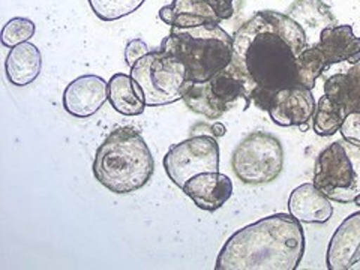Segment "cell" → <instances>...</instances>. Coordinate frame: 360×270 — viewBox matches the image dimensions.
Returning a JSON list of instances; mask_svg holds the SVG:
<instances>
[{
  "mask_svg": "<svg viewBox=\"0 0 360 270\" xmlns=\"http://www.w3.org/2000/svg\"><path fill=\"white\" fill-rule=\"evenodd\" d=\"M308 37L295 20L276 11H258L233 35V62L255 84L251 103L263 111L284 89L300 84L297 58Z\"/></svg>",
  "mask_w": 360,
  "mask_h": 270,
  "instance_id": "6da1fadb",
  "label": "cell"
},
{
  "mask_svg": "<svg viewBox=\"0 0 360 270\" xmlns=\"http://www.w3.org/2000/svg\"><path fill=\"white\" fill-rule=\"evenodd\" d=\"M305 246L302 222L276 213L236 231L221 248L215 270H296Z\"/></svg>",
  "mask_w": 360,
  "mask_h": 270,
  "instance_id": "7a4b0ae2",
  "label": "cell"
},
{
  "mask_svg": "<svg viewBox=\"0 0 360 270\" xmlns=\"http://www.w3.org/2000/svg\"><path fill=\"white\" fill-rule=\"evenodd\" d=\"M94 176L119 195L137 193L149 184L155 161L143 135L129 127L111 131L101 143L94 160Z\"/></svg>",
  "mask_w": 360,
  "mask_h": 270,
  "instance_id": "3957f363",
  "label": "cell"
},
{
  "mask_svg": "<svg viewBox=\"0 0 360 270\" xmlns=\"http://www.w3.org/2000/svg\"><path fill=\"white\" fill-rule=\"evenodd\" d=\"M162 51L182 62L188 82L205 83L233 60V37L217 22L197 27H172Z\"/></svg>",
  "mask_w": 360,
  "mask_h": 270,
  "instance_id": "277c9868",
  "label": "cell"
},
{
  "mask_svg": "<svg viewBox=\"0 0 360 270\" xmlns=\"http://www.w3.org/2000/svg\"><path fill=\"white\" fill-rule=\"evenodd\" d=\"M255 84L242 68L231 63L205 83L186 82L182 89V101L189 110L210 120H218L239 101H245L248 110Z\"/></svg>",
  "mask_w": 360,
  "mask_h": 270,
  "instance_id": "5b68a950",
  "label": "cell"
},
{
  "mask_svg": "<svg viewBox=\"0 0 360 270\" xmlns=\"http://www.w3.org/2000/svg\"><path fill=\"white\" fill-rule=\"evenodd\" d=\"M312 184L330 201L350 205L360 195V146L336 140L320 152Z\"/></svg>",
  "mask_w": 360,
  "mask_h": 270,
  "instance_id": "8992f818",
  "label": "cell"
},
{
  "mask_svg": "<svg viewBox=\"0 0 360 270\" xmlns=\"http://www.w3.org/2000/svg\"><path fill=\"white\" fill-rule=\"evenodd\" d=\"M360 62V38L354 37L353 27L348 25H335L326 27L319 42H315L300 53L297 58L300 84L308 89L315 87V82L335 63Z\"/></svg>",
  "mask_w": 360,
  "mask_h": 270,
  "instance_id": "52a82bcc",
  "label": "cell"
},
{
  "mask_svg": "<svg viewBox=\"0 0 360 270\" xmlns=\"http://www.w3.org/2000/svg\"><path fill=\"white\" fill-rule=\"evenodd\" d=\"M231 168L245 185H267L283 173L284 148L274 134L255 131L236 146Z\"/></svg>",
  "mask_w": 360,
  "mask_h": 270,
  "instance_id": "ba28073f",
  "label": "cell"
},
{
  "mask_svg": "<svg viewBox=\"0 0 360 270\" xmlns=\"http://www.w3.org/2000/svg\"><path fill=\"white\" fill-rule=\"evenodd\" d=\"M131 77L139 83L148 107H162L182 99L188 82L182 62L165 51L153 50L131 68Z\"/></svg>",
  "mask_w": 360,
  "mask_h": 270,
  "instance_id": "9c48e42d",
  "label": "cell"
},
{
  "mask_svg": "<svg viewBox=\"0 0 360 270\" xmlns=\"http://www.w3.org/2000/svg\"><path fill=\"white\" fill-rule=\"evenodd\" d=\"M164 168L168 179L182 189L197 174L219 172V144L215 137L194 135L168 149Z\"/></svg>",
  "mask_w": 360,
  "mask_h": 270,
  "instance_id": "30bf717a",
  "label": "cell"
},
{
  "mask_svg": "<svg viewBox=\"0 0 360 270\" xmlns=\"http://www.w3.org/2000/svg\"><path fill=\"white\" fill-rule=\"evenodd\" d=\"M315 110H317V104H315L312 90L303 84H297L281 90L267 112L275 125L284 128L297 127L300 131H307Z\"/></svg>",
  "mask_w": 360,
  "mask_h": 270,
  "instance_id": "8fae6325",
  "label": "cell"
},
{
  "mask_svg": "<svg viewBox=\"0 0 360 270\" xmlns=\"http://www.w3.org/2000/svg\"><path fill=\"white\" fill-rule=\"evenodd\" d=\"M108 99V83L99 75H82L66 86L63 108L74 117L87 119L103 108Z\"/></svg>",
  "mask_w": 360,
  "mask_h": 270,
  "instance_id": "7c38bea8",
  "label": "cell"
},
{
  "mask_svg": "<svg viewBox=\"0 0 360 270\" xmlns=\"http://www.w3.org/2000/svg\"><path fill=\"white\" fill-rule=\"evenodd\" d=\"M326 264L329 270H360V212L345 218L333 233Z\"/></svg>",
  "mask_w": 360,
  "mask_h": 270,
  "instance_id": "4fadbf2b",
  "label": "cell"
},
{
  "mask_svg": "<svg viewBox=\"0 0 360 270\" xmlns=\"http://www.w3.org/2000/svg\"><path fill=\"white\" fill-rule=\"evenodd\" d=\"M233 182L227 174L219 172L201 173L189 179L182 191L194 205L206 212L221 209L233 195Z\"/></svg>",
  "mask_w": 360,
  "mask_h": 270,
  "instance_id": "5bb4252c",
  "label": "cell"
},
{
  "mask_svg": "<svg viewBox=\"0 0 360 270\" xmlns=\"http://www.w3.org/2000/svg\"><path fill=\"white\" fill-rule=\"evenodd\" d=\"M324 98L342 120L360 112V62L347 72L335 74L324 83Z\"/></svg>",
  "mask_w": 360,
  "mask_h": 270,
  "instance_id": "9a60e30c",
  "label": "cell"
},
{
  "mask_svg": "<svg viewBox=\"0 0 360 270\" xmlns=\"http://www.w3.org/2000/svg\"><path fill=\"white\" fill-rule=\"evenodd\" d=\"M287 206L290 215L303 224H326L333 217L330 200L314 184H303L292 189Z\"/></svg>",
  "mask_w": 360,
  "mask_h": 270,
  "instance_id": "2e32d148",
  "label": "cell"
},
{
  "mask_svg": "<svg viewBox=\"0 0 360 270\" xmlns=\"http://www.w3.org/2000/svg\"><path fill=\"white\" fill-rule=\"evenodd\" d=\"M42 70V54L35 44L22 42L11 49L5 60V72L8 82L25 87L39 77Z\"/></svg>",
  "mask_w": 360,
  "mask_h": 270,
  "instance_id": "e0dca14e",
  "label": "cell"
},
{
  "mask_svg": "<svg viewBox=\"0 0 360 270\" xmlns=\"http://www.w3.org/2000/svg\"><path fill=\"white\" fill-rule=\"evenodd\" d=\"M160 18L172 27H197L210 22L221 25L207 0H173L172 5L160 9Z\"/></svg>",
  "mask_w": 360,
  "mask_h": 270,
  "instance_id": "ac0fdd59",
  "label": "cell"
},
{
  "mask_svg": "<svg viewBox=\"0 0 360 270\" xmlns=\"http://www.w3.org/2000/svg\"><path fill=\"white\" fill-rule=\"evenodd\" d=\"M108 101L123 116H140L146 110L144 94L131 74L117 72L108 82Z\"/></svg>",
  "mask_w": 360,
  "mask_h": 270,
  "instance_id": "d6986e66",
  "label": "cell"
},
{
  "mask_svg": "<svg viewBox=\"0 0 360 270\" xmlns=\"http://www.w3.org/2000/svg\"><path fill=\"white\" fill-rule=\"evenodd\" d=\"M287 15L295 20L309 38L317 35L329 26L338 25L332 14V9L323 0H296L287 11Z\"/></svg>",
  "mask_w": 360,
  "mask_h": 270,
  "instance_id": "ffe728a7",
  "label": "cell"
},
{
  "mask_svg": "<svg viewBox=\"0 0 360 270\" xmlns=\"http://www.w3.org/2000/svg\"><path fill=\"white\" fill-rule=\"evenodd\" d=\"M95 15L103 21H117L135 13L146 0H87Z\"/></svg>",
  "mask_w": 360,
  "mask_h": 270,
  "instance_id": "44dd1931",
  "label": "cell"
},
{
  "mask_svg": "<svg viewBox=\"0 0 360 270\" xmlns=\"http://www.w3.org/2000/svg\"><path fill=\"white\" fill-rule=\"evenodd\" d=\"M312 120H314L312 123L314 132L320 135V137H332V135H335L336 132H340L344 122L340 117V115H338V112L330 107L324 95L317 103V110H315Z\"/></svg>",
  "mask_w": 360,
  "mask_h": 270,
  "instance_id": "7402d4cb",
  "label": "cell"
},
{
  "mask_svg": "<svg viewBox=\"0 0 360 270\" xmlns=\"http://www.w3.org/2000/svg\"><path fill=\"white\" fill-rule=\"evenodd\" d=\"M37 25L29 18L25 17H15L9 20L2 29V35H0V41L6 49H14L15 45L27 42L35 37Z\"/></svg>",
  "mask_w": 360,
  "mask_h": 270,
  "instance_id": "603a6c76",
  "label": "cell"
},
{
  "mask_svg": "<svg viewBox=\"0 0 360 270\" xmlns=\"http://www.w3.org/2000/svg\"><path fill=\"white\" fill-rule=\"evenodd\" d=\"M340 132L342 134V139L360 146V112L348 115L342 122Z\"/></svg>",
  "mask_w": 360,
  "mask_h": 270,
  "instance_id": "cb8c5ba5",
  "label": "cell"
},
{
  "mask_svg": "<svg viewBox=\"0 0 360 270\" xmlns=\"http://www.w3.org/2000/svg\"><path fill=\"white\" fill-rule=\"evenodd\" d=\"M149 53V47L143 39L135 38L128 41L127 47H125V60L129 68H132L135 63H137L143 56Z\"/></svg>",
  "mask_w": 360,
  "mask_h": 270,
  "instance_id": "d4e9b609",
  "label": "cell"
},
{
  "mask_svg": "<svg viewBox=\"0 0 360 270\" xmlns=\"http://www.w3.org/2000/svg\"><path fill=\"white\" fill-rule=\"evenodd\" d=\"M207 2L210 4V6L213 8V11H215L218 18L221 21L229 20V18L233 17V14H234L233 2H234V0H207Z\"/></svg>",
  "mask_w": 360,
  "mask_h": 270,
  "instance_id": "484cf974",
  "label": "cell"
},
{
  "mask_svg": "<svg viewBox=\"0 0 360 270\" xmlns=\"http://www.w3.org/2000/svg\"><path fill=\"white\" fill-rule=\"evenodd\" d=\"M210 132L213 134V137L219 139V137H224L225 132H227V128H225V125H222L221 122H215V123H213V125L210 127Z\"/></svg>",
  "mask_w": 360,
  "mask_h": 270,
  "instance_id": "4316f807",
  "label": "cell"
}]
</instances>
